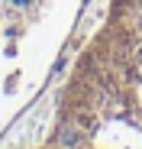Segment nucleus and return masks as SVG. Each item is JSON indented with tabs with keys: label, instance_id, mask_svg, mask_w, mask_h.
Here are the masks:
<instances>
[{
	"label": "nucleus",
	"instance_id": "1",
	"mask_svg": "<svg viewBox=\"0 0 142 149\" xmlns=\"http://www.w3.org/2000/svg\"><path fill=\"white\" fill-rule=\"evenodd\" d=\"M45 149H142V0H116L65 84Z\"/></svg>",
	"mask_w": 142,
	"mask_h": 149
},
{
	"label": "nucleus",
	"instance_id": "2",
	"mask_svg": "<svg viewBox=\"0 0 142 149\" xmlns=\"http://www.w3.org/2000/svg\"><path fill=\"white\" fill-rule=\"evenodd\" d=\"M39 0H0V104L16 94L23 68V39L36 19Z\"/></svg>",
	"mask_w": 142,
	"mask_h": 149
}]
</instances>
